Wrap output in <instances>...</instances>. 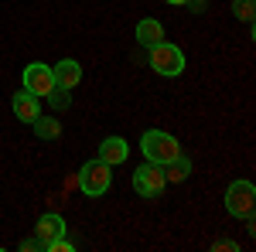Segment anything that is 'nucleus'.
<instances>
[{
    "mask_svg": "<svg viewBox=\"0 0 256 252\" xmlns=\"http://www.w3.org/2000/svg\"><path fill=\"white\" fill-rule=\"evenodd\" d=\"M140 150L144 157L150 160V164H168V160H174L181 154V143H178L171 133H164V130H147V133L140 136Z\"/></svg>",
    "mask_w": 256,
    "mask_h": 252,
    "instance_id": "f257e3e1",
    "label": "nucleus"
},
{
    "mask_svg": "<svg viewBox=\"0 0 256 252\" xmlns=\"http://www.w3.org/2000/svg\"><path fill=\"white\" fill-rule=\"evenodd\" d=\"M150 68L164 78L181 75L184 72V51L171 41H158V44H150Z\"/></svg>",
    "mask_w": 256,
    "mask_h": 252,
    "instance_id": "f03ea898",
    "label": "nucleus"
},
{
    "mask_svg": "<svg viewBox=\"0 0 256 252\" xmlns=\"http://www.w3.org/2000/svg\"><path fill=\"white\" fill-rule=\"evenodd\" d=\"M110 184H113V174H110V164H102V160H89V164H82L79 171V188L86 198H102V194L110 191Z\"/></svg>",
    "mask_w": 256,
    "mask_h": 252,
    "instance_id": "7ed1b4c3",
    "label": "nucleus"
},
{
    "mask_svg": "<svg viewBox=\"0 0 256 252\" xmlns=\"http://www.w3.org/2000/svg\"><path fill=\"white\" fill-rule=\"evenodd\" d=\"M164 188H168V177H164V167H160V164H150V160H147L144 167L134 171V191H137L140 198L154 201V198L164 194Z\"/></svg>",
    "mask_w": 256,
    "mask_h": 252,
    "instance_id": "20e7f679",
    "label": "nucleus"
},
{
    "mask_svg": "<svg viewBox=\"0 0 256 252\" xmlns=\"http://www.w3.org/2000/svg\"><path fill=\"white\" fill-rule=\"evenodd\" d=\"M253 201H256V188L250 181H232L226 191V212L232 218H250L253 215Z\"/></svg>",
    "mask_w": 256,
    "mask_h": 252,
    "instance_id": "39448f33",
    "label": "nucleus"
},
{
    "mask_svg": "<svg viewBox=\"0 0 256 252\" xmlns=\"http://www.w3.org/2000/svg\"><path fill=\"white\" fill-rule=\"evenodd\" d=\"M24 89L28 92H34V96H48L52 89H55V75H52V65H44V61H31L28 68H24Z\"/></svg>",
    "mask_w": 256,
    "mask_h": 252,
    "instance_id": "423d86ee",
    "label": "nucleus"
},
{
    "mask_svg": "<svg viewBox=\"0 0 256 252\" xmlns=\"http://www.w3.org/2000/svg\"><path fill=\"white\" fill-rule=\"evenodd\" d=\"M10 109H14V116L20 119V123H34V119L41 116V99L34 96V92H14V99H10Z\"/></svg>",
    "mask_w": 256,
    "mask_h": 252,
    "instance_id": "0eeeda50",
    "label": "nucleus"
},
{
    "mask_svg": "<svg viewBox=\"0 0 256 252\" xmlns=\"http://www.w3.org/2000/svg\"><path fill=\"white\" fill-rule=\"evenodd\" d=\"M65 235V218H62L58 212H48V215H41L38 218V242H41V249H48L55 239H62Z\"/></svg>",
    "mask_w": 256,
    "mask_h": 252,
    "instance_id": "6e6552de",
    "label": "nucleus"
},
{
    "mask_svg": "<svg viewBox=\"0 0 256 252\" xmlns=\"http://www.w3.org/2000/svg\"><path fill=\"white\" fill-rule=\"evenodd\" d=\"M52 75H55L58 89H76L82 82V65L76 58H62L58 65H52Z\"/></svg>",
    "mask_w": 256,
    "mask_h": 252,
    "instance_id": "1a4fd4ad",
    "label": "nucleus"
},
{
    "mask_svg": "<svg viewBox=\"0 0 256 252\" xmlns=\"http://www.w3.org/2000/svg\"><path fill=\"white\" fill-rule=\"evenodd\" d=\"M126 154H130V143H126L123 136H106V140L99 143V160H102V164H110V167L123 164Z\"/></svg>",
    "mask_w": 256,
    "mask_h": 252,
    "instance_id": "9d476101",
    "label": "nucleus"
},
{
    "mask_svg": "<svg viewBox=\"0 0 256 252\" xmlns=\"http://www.w3.org/2000/svg\"><path fill=\"white\" fill-rule=\"evenodd\" d=\"M137 41L144 44V48H150V44H158V41H164V24L154 17H144L137 24Z\"/></svg>",
    "mask_w": 256,
    "mask_h": 252,
    "instance_id": "9b49d317",
    "label": "nucleus"
},
{
    "mask_svg": "<svg viewBox=\"0 0 256 252\" xmlns=\"http://www.w3.org/2000/svg\"><path fill=\"white\" fill-rule=\"evenodd\" d=\"M188 174H192V160H188L184 154H178L174 160L164 164V177H168V181H178V184H181Z\"/></svg>",
    "mask_w": 256,
    "mask_h": 252,
    "instance_id": "f8f14e48",
    "label": "nucleus"
},
{
    "mask_svg": "<svg viewBox=\"0 0 256 252\" xmlns=\"http://www.w3.org/2000/svg\"><path fill=\"white\" fill-rule=\"evenodd\" d=\"M31 126H34V133H38L41 140H58V136H62V123L55 116H44V119L38 116Z\"/></svg>",
    "mask_w": 256,
    "mask_h": 252,
    "instance_id": "ddd939ff",
    "label": "nucleus"
},
{
    "mask_svg": "<svg viewBox=\"0 0 256 252\" xmlns=\"http://www.w3.org/2000/svg\"><path fill=\"white\" fill-rule=\"evenodd\" d=\"M68 92H72V89H58V85H55V89H52V92H48V102H52V106H55V109H65V106H68V102H72V96H68Z\"/></svg>",
    "mask_w": 256,
    "mask_h": 252,
    "instance_id": "4468645a",
    "label": "nucleus"
},
{
    "mask_svg": "<svg viewBox=\"0 0 256 252\" xmlns=\"http://www.w3.org/2000/svg\"><path fill=\"white\" fill-rule=\"evenodd\" d=\"M232 14L246 24H253V0H232Z\"/></svg>",
    "mask_w": 256,
    "mask_h": 252,
    "instance_id": "2eb2a0df",
    "label": "nucleus"
},
{
    "mask_svg": "<svg viewBox=\"0 0 256 252\" xmlns=\"http://www.w3.org/2000/svg\"><path fill=\"white\" fill-rule=\"evenodd\" d=\"M44 252H72V242H68V239L62 235V239H55V242H52V246H48Z\"/></svg>",
    "mask_w": 256,
    "mask_h": 252,
    "instance_id": "dca6fc26",
    "label": "nucleus"
},
{
    "mask_svg": "<svg viewBox=\"0 0 256 252\" xmlns=\"http://www.w3.org/2000/svg\"><path fill=\"white\" fill-rule=\"evenodd\" d=\"M184 3L192 7V14H202V10H205V0H184Z\"/></svg>",
    "mask_w": 256,
    "mask_h": 252,
    "instance_id": "f3484780",
    "label": "nucleus"
},
{
    "mask_svg": "<svg viewBox=\"0 0 256 252\" xmlns=\"http://www.w3.org/2000/svg\"><path fill=\"white\" fill-rule=\"evenodd\" d=\"M20 249H24V252H34V249H41V242H38V239H28V242H20Z\"/></svg>",
    "mask_w": 256,
    "mask_h": 252,
    "instance_id": "a211bd4d",
    "label": "nucleus"
},
{
    "mask_svg": "<svg viewBox=\"0 0 256 252\" xmlns=\"http://www.w3.org/2000/svg\"><path fill=\"white\" fill-rule=\"evenodd\" d=\"M168 3H174V7H184V0H168Z\"/></svg>",
    "mask_w": 256,
    "mask_h": 252,
    "instance_id": "6ab92c4d",
    "label": "nucleus"
}]
</instances>
